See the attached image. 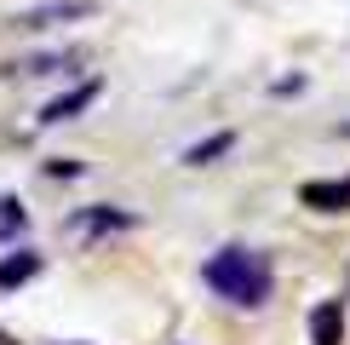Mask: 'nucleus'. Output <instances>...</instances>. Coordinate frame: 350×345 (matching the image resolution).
Returning a JSON list of instances; mask_svg holds the SVG:
<instances>
[{"instance_id":"nucleus-1","label":"nucleus","mask_w":350,"mask_h":345,"mask_svg":"<svg viewBox=\"0 0 350 345\" xmlns=\"http://www.w3.org/2000/svg\"><path fill=\"white\" fill-rule=\"evenodd\" d=\"M201 282H207L218 299H230V305L258 311L270 299V288H275V270H270V259L258 248H218L207 265H201Z\"/></svg>"},{"instance_id":"nucleus-2","label":"nucleus","mask_w":350,"mask_h":345,"mask_svg":"<svg viewBox=\"0 0 350 345\" xmlns=\"http://www.w3.org/2000/svg\"><path fill=\"white\" fill-rule=\"evenodd\" d=\"M98 0H40V6H23L12 12V29H52V23H81L92 18Z\"/></svg>"},{"instance_id":"nucleus-3","label":"nucleus","mask_w":350,"mask_h":345,"mask_svg":"<svg viewBox=\"0 0 350 345\" xmlns=\"http://www.w3.org/2000/svg\"><path fill=\"white\" fill-rule=\"evenodd\" d=\"M98 92H104V81H81V86H69V92H57L46 110H40V127H57V121H75V115L86 104H98Z\"/></svg>"},{"instance_id":"nucleus-4","label":"nucleus","mask_w":350,"mask_h":345,"mask_svg":"<svg viewBox=\"0 0 350 345\" xmlns=\"http://www.w3.org/2000/svg\"><path fill=\"white\" fill-rule=\"evenodd\" d=\"M299 201L316 213H350V179H310L299 190Z\"/></svg>"},{"instance_id":"nucleus-5","label":"nucleus","mask_w":350,"mask_h":345,"mask_svg":"<svg viewBox=\"0 0 350 345\" xmlns=\"http://www.w3.org/2000/svg\"><path fill=\"white\" fill-rule=\"evenodd\" d=\"M133 225H138L133 213H115V207H81L75 219H69L75 236H109V230H133Z\"/></svg>"},{"instance_id":"nucleus-6","label":"nucleus","mask_w":350,"mask_h":345,"mask_svg":"<svg viewBox=\"0 0 350 345\" xmlns=\"http://www.w3.org/2000/svg\"><path fill=\"white\" fill-rule=\"evenodd\" d=\"M310 345H345V299H322L310 311Z\"/></svg>"},{"instance_id":"nucleus-7","label":"nucleus","mask_w":350,"mask_h":345,"mask_svg":"<svg viewBox=\"0 0 350 345\" xmlns=\"http://www.w3.org/2000/svg\"><path fill=\"white\" fill-rule=\"evenodd\" d=\"M81 64V52H40V58H18V64H6V75H57V69Z\"/></svg>"},{"instance_id":"nucleus-8","label":"nucleus","mask_w":350,"mask_h":345,"mask_svg":"<svg viewBox=\"0 0 350 345\" xmlns=\"http://www.w3.org/2000/svg\"><path fill=\"white\" fill-rule=\"evenodd\" d=\"M29 277H40V253H29V248H18L12 259H0V288H23Z\"/></svg>"},{"instance_id":"nucleus-9","label":"nucleus","mask_w":350,"mask_h":345,"mask_svg":"<svg viewBox=\"0 0 350 345\" xmlns=\"http://www.w3.org/2000/svg\"><path fill=\"white\" fill-rule=\"evenodd\" d=\"M230 150H236V133H213V138H201V144L184 150V167H207V162H218V155H230Z\"/></svg>"},{"instance_id":"nucleus-10","label":"nucleus","mask_w":350,"mask_h":345,"mask_svg":"<svg viewBox=\"0 0 350 345\" xmlns=\"http://www.w3.org/2000/svg\"><path fill=\"white\" fill-rule=\"evenodd\" d=\"M23 225H29V213H23V201H12V196H0V236H23Z\"/></svg>"},{"instance_id":"nucleus-11","label":"nucleus","mask_w":350,"mask_h":345,"mask_svg":"<svg viewBox=\"0 0 350 345\" xmlns=\"http://www.w3.org/2000/svg\"><path fill=\"white\" fill-rule=\"evenodd\" d=\"M339 133H345V138H350V121H345V127H339Z\"/></svg>"}]
</instances>
